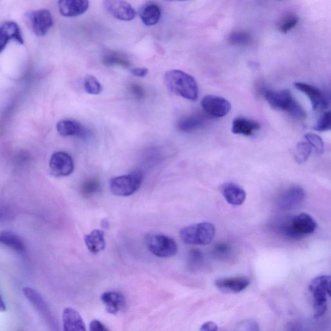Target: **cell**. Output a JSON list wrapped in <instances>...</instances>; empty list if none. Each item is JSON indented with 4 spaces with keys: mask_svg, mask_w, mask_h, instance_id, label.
Wrapping results in <instances>:
<instances>
[{
    "mask_svg": "<svg viewBox=\"0 0 331 331\" xmlns=\"http://www.w3.org/2000/svg\"><path fill=\"white\" fill-rule=\"evenodd\" d=\"M218 330V325L212 321H208L201 327L200 330L202 331H216Z\"/></svg>",
    "mask_w": 331,
    "mask_h": 331,
    "instance_id": "cell-40",
    "label": "cell"
},
{
    "mask_svg": "<svg viewBox=\"0 0 331 331\" xmlns=\"http://www.w3.org/2000/svg\"><path fill=\"white\" fill-rule=\"evenodd\" d=\"M57 131L63 138L67 137H77L81 139L88 138L90 131L83 125L73 120H62L59 121L56 125Z\"/></svg>",
    "mask_w": 331,
    "mask_h": 331,
    "instance_id": "cell-16",
    "label": "cell"
},
{
    "mask_svg": "<svg viewBox=\"0 0 331 331\" xmlns=\"http://www.w3.org/2000/svg\"><path fill=\"white\" fill-rule=\"evenodd\" d=\"M103 6L112 17L122 21H130L137 16L133 7L124 0H104Z\"/></svg>",
    "mask_w": 331,
    "mask_h": 331,
    "instance_id": "cell-11",
    "label": "cell"
},
{
    "mask_svg": "<svg viewBox=\"0 0 331 331\" xmlns=\"http://www.w3.org/2000/svg\"><path fill=\"white\" fill-rule=\"evenodd\" d=\"M10 40L17 41L20 44L24 43L21 31L17 24L13 22H7L0 27V53L4 51Z\"/></svg>",
    "mask_w": 331,
    "mask_h": 331,
    "instance_id": "cell-19",
    "label": "cell"
},
{
    "mask_svg": "<svg viewBox=\"0 0 331 331\" xmlns=\"http://www.w3.org/2000/svg\"><path fill=\"white\" fill-rule=\"evenodd\" d=\"M239 327H241V329L246 330H259V324L257 323L256 321L253 320V319H248L242 321L239 323Z\"/></svg>",
    "mask_w": 331,
    "mask_h": 331,
    "instance_id": "cell-36",
    "label": "cell"
},
{
    "mask_svg": "<svg viewBox=\"0 0 331 331\" xmlns=\"http://www.w3.org/2000/svg\"><path fill=\"white\" fill-rule=\"evenodd\" d=\"M216 228L213 224L203 222L193 224L182 228L180 238L184 243L190 245H207L213 240Z\"/></svg>",
    "mask_w": 331,
    "mask_h": 331,
    "instance_id": "cell-4",
    "label": "cell"
},
{
    "mask_svg": "<svg viewBox=\"0 0 331 331\" xmlns=\"http://www.w3.org/2000/svg\"><path fill=\"white\" fill-rule=\"evenodd\" d=\"M139 14L144 24L147 26L157 24L161 17V11L159 6L152 2L143 5L139 10Z\"/></svg>",
    "mask_w": 331,
    "mask_h": 331,
    "instance_id": "cell-23",
    "label": "cell"
},
{
    "mask_svg": "<svg viewBox=\"0 0 331 331\" xmlns=\"http://www.w3.org/2000/svg\"><path fill=\"white\" fill-rule=\"evenodd\" d=\"M103 230L95 229L84 237L88 249L93 254H97L106 248V242Z\"/></svg>",
    "mask_w": 331,
    "mask_h": 331,
    "instance_id": "cell-24",
    "label": "cell"
},
{
    "mask_svg": "<svg viewBox=\"0 0 331 331\" xmlns=\"http://www.w3.org/2000/svg\"><path fill=\"white\" fill-rule=\"evenodd\" d=\"M63 330L65 331H85V323L81 314L73 308H65L62 314Z\"/></svg>",
    "mask_w": 331,
    "mask_h": 331,
    "instance_id": "cell-21",
    "label": "cell"
},
{
    "mask_svg": "<svg viewBox=\"0 0 331 331\" xmlns=\"http://www.w3.org/2000/svg\"><path fill=\"white\" fill-rule=\"evenodd\" d=\"M6 305L5 303L3 298L1 295H0V312H5L6 311Z\"/></svg>",
    "mask_w": 331,
    "mask_h": 331,
    "instance_id": "cell-42",
    "label": "cell"
},
{
    "mask_svg": "<svg viewBox=\"0 0 331 331\" xmlns=\"http://www.w3.org/2000/svg\"><path fill=\"white\" fill-rule=\"evenodd\" d=\"M305 138L311 147L312 149L313 148L317 154H323L324 144L322 139L320 137L314 134H307L305 135Z\"/></svg>",
    "mask_w": 331,
    "mask_h": 331,
    "instance_id": "cell-33",
    "label": "cell"
},
{
    "mask_svg": "<svg viewBox=\"0 0 331 331\" xmlns=\"http://www.w3.org/2000/svg\"><path fill=\"white\" fill-rule=\"evenodd\" d=\"M131 74L136 77H144L147 76L148 70L145 68H133L131 70Z\"/></svg>",
    "mask_w": 331,
    "mask_h": 331,
    "instance_id": "cell-39",
    "label": "cell"
},
{
    "mask_svg": "<svg viewBox=\"0 0 331 331\" xmlns=\"http://www.w3.org/2000/svg\"><path fill=\"white\" fill-rule=\"evenodd\" d=\"M168 2H173V1H186V0H167Z\"/></svg>",
    "mask_w": 331,
    "mask_h": 331,
    "instance_id": "cell-43",
    "label": "cell"
},
{
    "mask_svg": "<svg viewBox=\"0 0 331 331\" xmlns=\"http://www.w3.org/2000/svg\"><path fill=\"white\" fill-rule=\"evenodd\" d=\"M101 189V185L99 180L90 179L86 180L81 186L82 195L86 197H91L96 193L99 192Z\"/></svg>",
    "mask_w": 331,
    "mask_h": 331,
    "instance_id": "cell-30",
    "label": "cell"
},
{
    "mask_svg": "<svg viewBox=\"0 0 331 331\" xmlns=\"http://www.w3.org/2000/svg\"><path fill=\"white\" fill-rule=\"evenodd\" d=\"M202 106L208 115L214 117H223L229 113L231 104L227 99L215 95H207L203 98Z\"/></svg>",
    "mask_w": 331,
    "mask_h": 331,
    "instance_id": "cell-13",
    "label": "cell"
},
{
    "mask_svg": "<svg viewBox=\"0 0 331 331\" xmlns=\"http://www.w3.org/2000/svg\"><path fill=\"white\" fill-rule=\"evenodd\" d=\"M0 245L6 246L20 254L26 252V246L21 237L11 231L0 232Z\"/></svg>",
    "mask_w": 331,
    "mask_h": 331,
    "instance_id": "cell-26",
    "label": "cell"
},
{
    "mask_svg": "<svg viewBox=\"0 0 331 331\" xmlns=\"http://www.w3.org/2000/svg\"><path fill=\"white\" fill-rule=\"evenodd\" d=\"M330 129L331 113L330 111H327L319 118L318 122L314 125V129L318 131H327Z\"/></svg>",
    "mask_w": 331,
    "mask_h": 331,
    "instance_id": "cell-34",
    "label": "cell"
},
{
    "mask_svg": "<svg viewBox=\"0 0 331 331\" xmlns=\"http://www.w3.org/2000/svg\"><path fill=\"white\" fill-rule=\"evenodd\" d=\"M221 192L228 204L240 206L246 200V193L244 189L234 182H227L221 185Z\"/></svg>",
    "mask_w": 331,
    "mask_h": 331,
    "instance_id": "cell-18",
    "label": "cell"
},
{
    "mask_svg": "<svg viewBox=\"0 0 331 331\" xmlns=\"http://www.w3.org/2000/svg\"><path fill=\"white\" fill-rule=\"evenodd\" d=\"M275 228L283 236L290 239H300L313 234L317 228L316 221L308 214L285 217L276 221Z\"/></svg>",
    "mask_w": 331,
    "mask_h": 331,
    "instance_id": "cell-1",
    "label": "cell"
},
{
    "mask_svg": "<svg viewBox=\"0 0 331 331\" xmlns=\"http://www.w3.org/2000/svg\"><path fill=\"white\" fill-rule=\"evenodd\" d=\"M312 148L308 143L300 142L296 145L294 157L297 163L303 164L309 159L311 154Z\"/></svg>",
    "mask_w": 331,
    "mask_h": 331,
    "instance_id": "cell-29",
    "label": "cell"
},
{
    "mask_svg": "<svg viewBox=\"0 0 331 331\" xmlns=\"http://www.w3.org/2000/svg\"><path fill=\"white\" fill-rule=\"evenodd\" d=\"M130 93L133 95L135 99L142 100L145 97V91L141 85L138 84H132L129 88Z\"/></svg>",
    "mask_w": 331,
    "mask_h": 331,
    "instance_id": "cell-35",
    "label": "cell"
},
{
    "mask_svg": "<svg viewBox=\"0 0 331 331\" xmlns=\"http://www.w3.org/2000/svg\"><path fill=\"white\" fill-rule=\"evenodd\" d=\"M84 88L87 93L90 95H99L102 92L101 84L95 77L88 75L84 79Z\"/></svg>",
    "mask_w": 331,
    "mask_h": 331,
    "instance_id": "cell-31",
    "label": "cell"
},
{
    "mask_svg": "<svg viewBox=\"0 0 331 331\" xmlns=\"http://www.w3.org/2000/svg\"><path fill=\"white\" fill-rule=\"evenodd\" d=\"M251 36L249 33L245 31L233 32L230 35L229 42L234 45H246L251 42Z\"/></svg>",
    "mask_w": 331,
    "mask_h": 331,
    "instance_id": "cell-32",
    "label": "cell"
},
{
    "mask_svg": "<svg viewBox=\"0 0 331 331\" xmlns=\"http://www.w3.org/2000/svg\"><path fill=\"white\" fill-rule=\"evenodd\" d=\"M58 6L59 11L63 17H75L86 12L90 2L89 0H59Z\"/></svg>",
    "mask_w": 331,
    "mask_h": 331,
    "instance_id": "cell-17",
    "label": "cell"
},
{
    "mask_svg": "<svg viewBox=\"0 0 331 331\" xmlns=\"http://www.w3.org/2000/svg\"><path fill=\"white\" fill-rule=\"evenodd\" d=\"M267 102L273 109L286 112L296 119H303L306 113L289 90H267L264 93Z\"/></svg>",
    "mask_w": 331,
    "mask_h": 331,
    "instance_id": "cell-3",
    "label": "cell"
},
{
    "mask_svg": "<svg viewBox=\"0 0 331 331\" xmlns=\"http://www.w3.org/2000/svg\"><path fill=\"white\" fill-rule=\"evenodd\" d=\"M164 82L169 90L184 99L195 101L198 89L197 82L191 75L181 70H171L164 76Z\"/></svg>",
    "mask_w": 331,
    "mask_h": 331,
    "instance_id": "cell-2",
    "label": "cell"
},
{
    "mask_svg": "<svg viewBox=\"0 0 331 331\" xmlns=\"http://www.w3.org/2000/svg\"><path fill=\"white\" fill-rule=\"evenodd\" d=\"M294 86L299 91L307 96L314 110L327 108L328 101L326 99L325 95L317 87L303 83V82H296L294 84Z\"/></svg>",
    "mask_w": 331,
    "mask_h": 331,
    "instance_id": "cell-15",
    "label": "cell"
},
{
    "mask_svg": "<svg viewBox=\"0 0 331 331\" xmlns=\"http://www.w3.org/2000/svg\"><path fill=\"white\" fill-rule=\"evenodd\" d=\"M103 63L106 66L120 65L124 68L129 67L131 63L122 54L116 51H108L103 56Z\"/></svg>",
    "mask_w": 331,
    "mask_h": 331,
    "instance_id": "cell-27",
    "label": "cell"
},
{
    "mask_svg": "<svg viewBox=\"0 0 331 331\" xmlns=\"http://www.w3.org/2000/svg\"><path fill=\"white\" fill-rule=\"evenodd\" d=\"M207 118L201 114L184 116L178 121L177 127L184 133H191L202 128L206 124Z\"/></svg>",
    "mask_w": 331,
    "mask_h": 331,
    "instance_id": "cell-25",
    "label": "cell"
},
{
    "mask_svg": "<svg viewBox=\"0 0 331 331\" xmlns=\"http://www.w3.org/2000/svg\"><path fill=\"white\" fill-rule=\"evenodd\" d=\"M299 22V17L293 13H289L282 18L278 22V29L281 33H288L294 28Z\"/></svg>",
    "mask_w": 331,
    "mask_h": 331,
    "instance_id": "cell-28",
    "label": "cell"
},
{
    "mask_svg": "<svg viewBox=\"0 0 331 331\" xmlns=\"http://www.w3.org/2000/svg\"><path fill=\"white\" fill-rule=\"evenodd\" d=\"M309 290L313 296L315 318L322 316L327 311L328 299L330 296V278L329 276H319L312 280Z\"/></svg>",
    "mask_w": 331,
    "mask_h": 331,
    "instance_id": "cell-5",
    "label": "cell"
},
{
    "mask_svg": "<svg viewBox=\"0 0 331 331\" xmlns=\"http://www.w3.org/2000/svg\"><path fill=\"white\" fill-rule=\"evenodd\" d=\"M90 330L91 331H107L108 330L103 323L100 322L97 319L93 320L90 324Z\"/></svg>",
    "mask_w": 331,
    "mask_h": 331,
    "instance_id": "cell-38",
    "label": "cell"
},
{
    "mask_svg": "<svg viewBox=\"0 0 331 331\" xmlns=\"http://www.w3.org/2000/svg\"><path fill=\"white\" fill-rule=\"evenodd\" d=\"M305 198L304 189L299 186H291L280 194L276 205L281 211H292L301 206Z\"/></svg>",
    "mask_w": 331,
    "mask_h": 331,
    "instance_id": "cell-9",
    "label": "cell"
},
{
    "mask_svg": "<svg viewBox=\"0 0 331 331\" xmlns=\"http://www.w3.org/2000/svg\"><path fill=\"white\" fill-rule=\"evenodd\" d=\"M52 174L55 177H66L74 172V160L67 153L58 152L52 154L49 161Z\"/></svg>",
    "mask_w": 331,
    "mask_h": 331,
    "instance_id": "cell-10",
    "label": "cell"
},
{
    "mask_svg": "<svg viewBox=\"0 0 331 331\" xmlns=\"http://www.w3.org/2000/svg\"><path fill=\"white\" fill-rule=\"evenodd\" d=\"M100 299L104 303L107 312L116 314L125 305L124 295L117 291H108L102 294Z\"/></svg>",
    "mask_w": 331,
    "mask_h": 331,
    "instance_id": "cell-20",
    "label": "cell"
},
{
    "mask_svg": "<svg viewBox=\"0 0 331 331\" xmlns=\"http://www.w3.org/2000/svg\"><path fill=\"white\" fill-rule=\"evenodd\" d=\"M143 175L140 170H135L127 175L110 180L109 188L113 195L127 197L133 195L142 184Z\"/></svg>",
    "mask_w": 331,
    "mask_h": 331,
    "instance_id": "cell-6",
    "label": "cell"
},
{
    "mask_svg": "<svg viewBox=\"0 0 331 331\" xmlns=\"http://www.w3.org/2000/svg\"><path fill=\"white\" fill-rule=\"evenodd\" d=\"M27 24L31 31L38 36L46 35L53 25L51 13L46 9H40L26 15Z\"/></svg>",
    "mask_w": 331,
    "mask_h": 331,
    "instance_id": "cell-8",
    "label": "cell"
},
{
    "mask_svg": "<svg viewBox=\"0 0 331 331\" xmlns=\"http://www.w3.org/2000/svg\"><path fill=\"white\" fill-rule=\"evenodd\" d=\"M214 248H215L214 249V254L220 257L225 256L227 254H229L230 252V246L225 243L219 244Z\"/></svg>",
    "mask_w": 331,
    "mask_h": 331,
    "instance_id": "cell-37",
    "label": "cell"
},
{
    "mask_svg": "<svg viewBox=\"0 0 331 331\" xmlns=\"http://www.w3.org/2000/svg\"><path fill=\"white\" fill-rule=\"evenodd\" d=\"M261 128L259 122L245 117H237L233 120L232 133L242 136H250Z\"/></svg>",
    "mask_w": 331,
    "mask_h": 331,
    "instance_id": "cell-22",
    "label": "cell"
},
{
    "mask_svg": "<svg viewBox=\"0 0 331 331\" xmlns=\"http://www.w3.org/2000/svg\"><path fill=\"white\" fill-rule=\"evenodd\" d=\"M250 281L245 276L218 278L214 282L217 289L224 293L236 294L247 289Z\"/></svg>",
    "mask_w": 331,
    "mask_h": 331,
    "instance_id": "cell-14",
    "label": "cell"
},
{
    "mask_svg": "<svg viewBox=\"0 0 331 331\" xmlns=\"http://www.w3.org/2000/svg\"><path fill=\"white\" fill-rule=\"evenodd\" d=\"M145 244L148 250L159 257L174 256L178 250L177 242L172 237L163 234H147L145 237Z\"/></svg>",
    "mask_w": 331,
    "mask_h": 331,
    "instance_id": "cell-7",
    "label": "cell"
},
{
    "mask_svg": "<svg viewBox=\"0 0 331 331\" xmlns=\"http://www.w3.org/2000/svg\"><path fill=\"white\" fill-rule=\"evenodd\" d=\"M23 293L29 302L33 305L36 310L41 315L43 319L49 324L50 327H54L56 326L55 319L49 309V307L45 302L44 299L35 289L31 287H25L23 289Z\"/></svg>",
    "mask_w": 331,
    "mask_h": 331,
    "instance_id": "cell-12",
    "label": "cell"
},
{
    "mask_svg": "<svg viewBox=\"0 0 331 331\" xmlns=\"http://www.w3.org/2000/svg\"><path fill=\"white\" fill-rule=\"evenodd\" d=\"M9 216H10V213H9L8 210L0 207V221L5 220L7 218H9Z\"/></svg>",
    "mask_w": 331,
    "mask_h": 331,
    "instance_id": "cell-41",
    "label": "cell"
}]
</instances>
